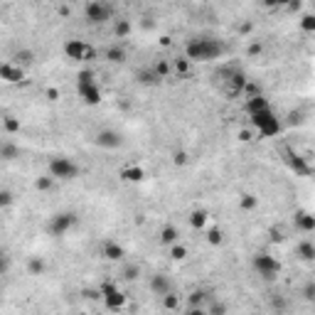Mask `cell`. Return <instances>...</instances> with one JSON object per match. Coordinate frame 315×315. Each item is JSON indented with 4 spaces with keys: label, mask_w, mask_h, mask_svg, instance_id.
I'll return each instance as SVG.
<instances>
[{
    "label": "cell",
    "mask_w": 315,
    "mask_h": 315,
    "mask_svg": "<svg viewBox=\"0 0 315 315\" xmlns=\"http://www.w3.org/2000/svg\"><path fill=\"white\" fill-rule=\"evenodd\" d=\"M224 42L214 40V37H194L185 45V60L188 62H209L217 60L219 55H224Z\"/></svg>",
    "instance_id": "cell-1"
},
{
    "label": "cell",
    "mask_w": 315,
    "mask_h": 315,
    "mask_svg": "<svg viewBox=\"0 0 315 315\" xmlns=\"http://www.w3.org/2000/svg\"><path fill=\"white\" fill-rule=\"evenodd\" d=\"M76 91H79V99H81L86 106L101 104V89H99V84H96L91 69H81V71L76 74Z\"/></svg>",
    "instance_id": "cell-2"
},
{
    "label": "cell",
    "mask_w": 315,
    "mask_h": 315,
    "mask_svg": "<svg viewBox=\"0 0 315 315\" xmlns=\"http://www.w3.org/2000/svg\"><path fill=\"white\" fill-rule=\"evenodd\" d=\"M249 116H252V124H253V128H256L258 135L271 138V135H278V133H281V121L276 119V114H273L271 106H266V109H261V111H253Z\"/></svg>",
    "instance_id": "cell-3"
},
{
    "label": "cell",
    "mask_w": 315,
    "mask_h": 315,
    "mask_svg": "<svg viewBox=\"0 0 315 315\" xmlns=\"http://www.w3.org/2000/svg\"><path fill=\"white\" fill-rule=\"evenodd\" d=\"M84 17L91 25H104L114 17V5L106 2V0H91V2L84 5Z\"/></svg>",
    "instance_id": "cell-4"
},
{
    "label": "cell",
    "mask_w": 315,
    "mask_h": 315,
    "mask_svg": "<svg viewBox=\"0 0 315 315\" xmlns=\"http://www.w3.org/2000/svg\"><path fill=\"white\" fill-rule=\"evenodd\" d=\"M79 175V165L66 158V155H57L50 160V178L52 180H74Z\"/></svg>",
    "instance_id": "cell-5"
},
{
    "label": "cell",
    "mask_w": 315,
    "mask_h": 315,
    "mask_svg": "<svg viewBox=\"0 0 315 315\" xmlns=\"http://www.w3.org/2000/svg\"><path fill=\"white\" fill-rule=\"evenodd\" d=\"M252 266H253V271H256L261 278H266V281H273V278L278 276V271H281V263H278L273 256H268V253H256Z\"/></svg>",
    "instance_id": "cell-6"
},
{
    "label": "cell",
    "mask_w": 315,
    "mask_h": 315,
    "mask_svg": "<svg viewBox=\"0 0 315 315\" xmlns=\"http://www.w3.org/2000/svg\"><path fill=\"white\" fill-rule=\"evenodd\" d=\"M99 296L104 298V303H106V308L109 311H121L124 306H126V296L119 291V286H114L111 281H104L101 283V288H99Z\"/></svg>",
    "instance_id": "cell-7"
},
{
    "label": "cell",
    "mask_w": 315,
    "mask_h": 315,
    "mask_svg": "<svg viewBox=\"0 0 315 315\" xmlns=\"http://www.w3.org/2000/svg\"><path fill=\"white\" fill-rule=\"evenodd\" d=\"M76 227V214L74 212H60V214H55L52 219H50V234H55V237H64L69 229H74Z\"/></svg>",
    "instance_id": "cell-8"
},
{
    "label": "cell",
    "mask_w": 315,
    "mask_h": 315,
    "mask_svg": "<svg viewBox=\"0 0 315 315\" xmlns=\"http://www.w3.org/2000/svg\"><path fill=\"white\" fill-rule=\"evenodd\" d=\"M64 55L69 57V60H89L91 55H94V50L84 42V40H66L64 42Z\"/></svg>",
    "instance_id": "cell-9"
},
{
    "label": "cell",
    "mask_w": 315,
    "mask_h": 315,
    "mask_svg": "<svg viewBox=\"0 0 315 315\" xmlns=\"http://www.w3.org/2000/svg\"><path fill=\"white\" fill-rule=\"evenodd\" d=\"M94 143H96L99 148L116 150V148H121L124 138H121V133H116V130H111V128H104V130H99V133L94 135Z\"/></svg>",
    "instance_id": "cell-10"
},
{
    "label": "cell",
    "mask_w": 315,
    "mask_h": 315,
    "mask_svg": "<svg viewBox=\"0 0 315 315\" xmlns=\"http://www.w3.org/2000/svg\"><path fill=\"white\" fill-rule=\"evenodd\" d=\"M286 160H288V165H291V170H293L296 175H311V173H313L311 163H308L306 158H301L298 153H293V150H286Z\"/></svg>",
    "instance_id": "cell-11"
},
{
    "label": "cell",
    "mask_w": 315,
    "mask_h": 315,
    "mask_svg": "<svg viewBox=\"0 0 315 315\" xmlns=\"http://www.w3.org/2000/svg\"><path fill=\"white\" fill-rule=\"evenodd\" d=\"M0 79L7 84H20L25 79V71L20 66H15L12 62H2L0 64Z\"/></svg>",
    "instance_id": "cell-12"
},
{
    "label": "cell",
    "mask_w": 315,
    "mask_h": 315,
    "mask_svg": "<svg viewBox=\"0 0 315 315\" xmlns=\"http://www.w3.org/2000/svg\"><path fill=\"white\" fill-rule=\"evenodd\" d=\"M124 247L119 244V242H114V239H106V242H101V256L106 258V261H121L124 258Z\"/></svg>",
    "instance_id": "cell-13"
},
{
    "label": "cell",
    "mask_w": 315,
    "mask_h": 315,
    "mask_svg": "<svg viewBox=\"0 0 315 315\" xmlns=\"http://www.w3.org/2000/svg\"><path fill=\"white\" fill-rule=\"evenodd\" d=\"M247 74L244 71H232V76H229V94L232 96H239V94H244V89H247Z\"/></svg>",
    "instance_id": "cell-14"
},
{
    "label": "cell",
    "mask_w": 315,
    "mask_h": 315,
    "mask_svg": "<svg viewBox=\"0 0 315 315\" xmlns=\"http://www.w3.org/2000/svg\"><path fill=\"white\" fill-rule=\"evenodd\" d=\"M150 291H153V293H158V296L163 298V296H168V293L173 291V286H170L168 276H163V273H155V276L150 278Z\"/></svg>",
    "instance_id": "cell-15"
},
{
    "label": "cell",
    "mask_w": 315,
    "mask_h": 315,
    "mask_svg": "<svg viewBox=\"0 0 315 315\" xmlns=\"http://www.w3.org/2000/svg\"><path fill=\"white\" fill-rule=\"evenodd\" d=\"M178 239H180L178 227L168 224V227H163V229H160V244H165V247H175V244H178Z\"/></svg>",
    "instance_id": "cell-16"
},
{
    "label": "cell",
    "mask_w": 315,
    "mask_h": 315,
    "mask_svg": "<svg viewBox=\"0 0 315 315\" xmlns=\"http://www.w3.org/2000/svg\"><path fill=\"white\" fill-rule=\"evenodd\" d=\"M296 227L301 229V232H306V234H311L315 229V217L311 212H298L296 214Z\"/></svg>",
    "instance_id": "cell-17"
},
{
    "label": "cell",
    "mask_w": 315,
    "mask_h": 315,
    "mask_svg": "<svg viewBox=\"0 0 315 315\" xmlns=\"http://www.w3.org/2000/svg\"><path fill=\"white\" fill-rule=\"evenodd\" d=\"M121 180H126V183H140V180H145V170L138 168V165H128V168L121 170Z\"/></svg>",
    "instance_id": "cell-18"
},
{
    "label": "cell",
    "mask_w": 315,
    "mask_h": 315,
    "mask_svg": "<svg viewBox=\"0 0 315 315\" xmlns=\"http://www.w3.org/2000/svg\"><path fill=\"white\" fill-rule=\"evenodd\" d=\"M15 66H20L22 71H25V66H30V64H35V52L32 50H20V52H15Z\"/></svg>",
    "instance_id": "cell-19"
},
{
    "label": "cell",
    "mask_w": 315,
    "mask_h": 315,
    "mask_svg": "<svg viewBox=\"0 0 315 315\" xmlns=\"http://www.w3.org/2000/svg\"><path fill=\"white\" fill-rule=\"evenodd\" d=\"M135 79H138L140 84H145V86H153V84H158V81H160V76L155 74V69H153V66L140 69V71L135 74Z\"/></svg>",
    "instance_id": "cell-20"
},
{
    "label": "cell",
    "mask_w": 315,
    "mask_h": 315,
    "mask_svg": "<svg viewBox=\"0 0 315 315\" xmlns=\"http://www.w3.org/2000/svg\"><path fill=\"white\" fill-rule=\"evenodd\" d=\"M106 60H109V62H114V64L126 62V50H124L121 45H111V47L106 50Z\"/></svg>",
    "instance_id": "cell-21"
},
{
    "label": "cell",
    "mask_w": 315,
    "mask_h": 315,
    "mask_svg": "<svg viewBox=\"0 0 315 315\" xmlns=\"http://www.w3.org/2000/svg\"><path fill=\"white\" fill-rule=\"evenodd\" d=\"M298 256H301L303 261H308V263L315 258V244L311 242V239H306V242L298 244Z\"/></svg>",
    "instance_id": "cell-22"
},
{
    "label": "cell",
    "mask_w": 315,
    "mask_h": 315,
    "mask_svg": "<svg viewBox=\"0 0 315 315\" xmlns=\"http://www.w3.org/2000/svg\"><path fill=\"white\" fill-rule=\"evenodd\" d=\"M20 155V148L15 143H0V158L2 160H15Z\"/></svg>",
    "instance_id": "cell-23"
},
{
    "label": "cell",
    "mask_w": 315,
    "mask_h": 315,
    "mask_svg": "<svg viewBox=\"0 0 315 315\" xmlns=\"http://www.w3.org/2000/svg\"><path fill=\"white\" fill-rule=\"evenodd\" d=\"M266 106H271V104H268V101H266L261 94H256V96H252V99L247 101V111H249V114H253V111H261V109H266Z\"/></svg>",
    "instance_id": "cell-24"
},
{
    "label": "cell",
    "mask_w": 315,
    "mask_h": 315,
    "mask_svg": "<svg viewBox=\"0 0 315 315\" xmlns=\"http://www.w3.org/2000/svg\"><path fill=\"white\" fill-rule=\"evenodd\" d=\"M189 224H192L194 229H202V227L207 224V212H204V209L192 212V214H189Z\"/></svg>",
    "instance_id": "cell-25"
},
{
    "label": "cell",
    "mask_w": 315,
    "mask_h": 315,
    "mask_svg": "<svg viewBox=\"0 0 315 315\" xmlns=\"http://www.w3.org/2000/svg\"><path fill=\"white\" fill-rule=\"evenodd\" d=\"M114 32H116L119 40L128 37V32H130V22H128V20H116V22H114Z\"/></svg>",
    "instance_id": "cell-26"
},
{
    "label": "cell",
    "mask_w": 315,
    "mask_h": 315,
    "mask_svg": "<svg viewBox=\"0 0 315 315\" xmlns=\"http://www.w3.org/2000/svg\"><path fill=\"white\" fill-rule=\"evenodd\" d=\"M2 124H5V130H7L10 135H12V133H20V119H15V116H5Z\"/></svg>",
    "instance_id": "cell-27"
},
{
    "label": "cell",
    "mask_w": 315,
    "mask_h": 315,
    "mask_svg": "<svg viewBox=\"0 0 315 315\" xmlns=\"http://www.w3.org/2000/svg\"><path fill=\"white\" fill-rule=\"evenodd\" d=\"M239 204H242V209H256V204H258V199L253 197V194H242V199H239Z\"/></svg>",
    "instance_id": "cell-28"
},
{
    "label": "cell",
    "mask_w": 315,
    "mask_h": 315,
    "mask_svg": "<svg viewBox=\"0 0 315 315\" xmlns=\"http://www.w3.org/2000/svg\"><path fill=\"white\" fill-rule=\"evenodd\" d=\"M202 301H204V293H202V291H192L189 298H188L189 308H202Z\"/></svg>",
    "instance_id": "cell-29"
},
{
    "label": "cell",
    "mask_w": 315,
    "mask_h": 315,
    "mask_svg": "<svg viewBox=\"0 0 315 315\" xmlns=\"http://www.w3.org/2000/svg\"><path fill=\"white\" fill-rule=\"evenodd\" d=\"M163 303H165V308H168V311H175V308L180 306V298H178V296L170 291L168 296H163Z\"/></svg>",
    "instance_id": "cell-30"
},
{
    "label": "cell",
    "mask_w": 315,
    "mask_h": 315,
    "mask_svg": "<svg viewBox=\"0 0 315 315\" xmlns=\"http://www.w3.org/2000/svg\"><path fill=\"white\" fill-rule=\"evenodd\" d=\"M170 256H173L175 261H183V258L188 256V249H185L183 244H175V247H170Z\"/></svg>",
    "instance_id": "cell-31"
},
{
    "label": "cell",
    "mask_w": 315,
    "mask_h": 315,
    "mask_svg": "<svg viewBox=\"0 0 315 315\" xmlns=\"http://www.w3.org/2000/svg\"><path fill=\"white\" fill-rule=\"evenodd\" d=\"M42 271H45V261H42V258H32V261H30V273L40 276Z\"/></svg>",
    "instance_id": "cell-32"
},
{
    "label": "cell",
    "mask_w": 315,
    "mask_h": 315,
    "mask_svg": "<svg viewBox=\"0 0 315 315\" xmlns=\"http://www.w3.org/2000/svg\"><path fill=\"white\" fill-rule=\"evenodd\" d=\"M138 273H140V266H135V263H133V266H126V271H124V278H126V281H133Z\"/></svg>",
    "instance_id": "cell-33"
},
{
    "label": "cell",
    "mask_w": 315,
    "mask_h": 315,
    "mask_svg": "<svg viewBox=\"0 0 315 315\" xmlns=\"http://www.w3.org/2000/svg\"><path fill=\"white\" fill-rule=\"evenodd\" d=\"M207 239H209V244H222V232L219 229H209Z\"/></svg>",
    "instance_id": "cell-34"
},
{
    "label": "cell",
    "mask_w": 315,
    "mask_h": 315,
    "mask_svg": "<svg viewBox=\"0 0 315 315\" xmlns=\"http://www.w3.org/2000/svg\"><path fill=\"white\" fill-rule=\"evenodd\" d=\"M301 25H303V30H306V32H313V30H315V17H313V15H306Z\"/></svg>",
    "instance_id": "cell-35"
},
{
    "label": "cell",
    "mask_w": 315,
    "mask_h": 315,
    "mask_svg": "<svg viewBox=\"0 0 315 315\" xmlns=\"http://www.w3.org/2000/svg\"><path fill=\"white\" fill-rule=\"evenodd\" d=\"M7 204H12V192L0 189V207H7Z\"/></svg>",
    "instance_id": "cell-36"
},
{
    "label": "cell",
    "mask_w": 315,
    "mask_h": 315,
    "mask_svg": "<svg viewBox=\"0 0 315 315\" xmlns=\"http://www.w3.org/2000/svg\"><path fill=\"white\" fill-rule=\"evenodd\" d=\"M207 315H227V306H224V303H214Z\"/></svg>",
    "instance_id": "cell-37"
},
{
    "label": "cell",
    "mask_w": 315,
    "mask_h": 315,
    "mask_svg": "<svg viewBox=\"0 0 315 315\" xmlns=\"http://www.w3.org/2000/svg\"><path fill=\"white\" fill-rule=\"evenodd\" d=\"M35 188L37 189H50L52 188V178H50V175H47V178H40V180L35 183Z\"/></svg>",
    "instance_id": "cell-38"
},
{
    "label": "cell",
    "mask_w": 315,
    "mask_h": 315,
    "mask_svg": "<svg viewBox=\"0 0 315 315\" xmlns=\"http://www.w3.org/2000/svg\"><path fill=\"white\" fill-rule=\"evenodd\" d=\"M175 69H178V74H188V71H189V62H188V60H178Z\"/></svg>",
    "instance_id": "cell-39"
},
{
    "label": "cell",
    "mask_w": 315,
    "mask_h": 315,
    "mask_svg": "<svg viewBox=\"0 0 315 315\" xmlns=\"http://www.w3.org/2000/svg\"><path fill=\"white\" fill-rule=\"evenodd\" d=\"M303 296H306V301H313L315 298V283L311 281L308 286H306V291H303Z\"/></svg>",
    "instance_id": "cell-40"
},
{
    "label": "cell",
    "mask_w": 315,
    "mask_h": 315,
    "mask_svg": "<svg viewBox=\"0 0 315 315\" xmlns=\"http://www.w3.org/2000/svg\"><path fill=\"white\" fill-rule=\"evenodd\" d=\"M5 268H7V258H5V252L0 247V273H5Z\"/></svg>",
    "instance_id": "cell-41"
},
{
    "label": "cell",
    "mask_w": 315,
    "mask_h": 315,
    "mask_svg": "<svg viewBox=\"0 0 315 315\" xmlns=\"http://www.w3.org/2000/svg\"><path fill=\"white\" fill-rule=\"evenodd\" d=\"M57 96H60L57 89H50V91H47V99H50V101H57Z\"/></svg>",
    "instance_id": "cell-42"
},
{
    "label": "cell",
    "mask_w": 315,
    "mask_h": 315,
    "mask_svg": "<svg viewBox=\"0 0 315 315\" xmlns=\"http://www.w3.org/2000/svg\"><path fill=\"white\" fill-rule=\"evenodd\" d=\"M188 315H207V313H204L202 308H189V311H188Z\"/></svg>",
    "instance_id": "cell-43"
},
{
    "label": "cell",
    "mask_w": 315,
    "mask_h": 315,
    "mask_svg": "<svg viewBox=\"0 0 315 315\" xmlns=\"http://www.w3.org/2000/svg\"><path fill=\"white\" fill-rule=\"evenodd\" d=\"M185 160H188V158H185V153H175V163H180V165H183Z\"/></svg>",
    "instance_id": "cell-44"
},
{
    "label": "cell",
    "mask_w": 315,
    "mask_h": 315,
    "mask_svg": "<svg viewBox=\"0 0 315 315\" xmlns=\"http://www.w3.org/2000/svg\"><path fill=\"white\" fill-rule=\"evenodd\" d=\"M249 52H252V55H258V52H261V47H258V45H252V47H249Z\"/></svg>",
    "instance_id": "cell-45"
}]
</instances>
